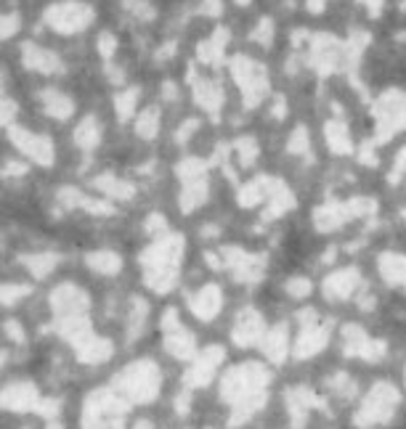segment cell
Segmentation results:
<instances>
[{
    "mask_svg": "<svg viewBox=\"0 0 406 429\" xmlns=\"http://www.w3.org/2000/svg\"><path fill=\"white\" fill-rule=\"evenodd\" d=\"M308 64L319 75H332L345 67V46L329 32H316L308 37Z\"/></svg>",
    "mask_w": 406,
    "mask_h": 429,
    "instance_id": "obj_1",
    "label": "cell"
},
{
    "mask_svg": "<svg viewBox=\"0 0 406 429\" xmlns=\"http://www.w3.org/2000/svg\"><path fill=\"white\" fill-rule=\"evenodd\" d=\"M374 117H377V136H380V141H388L395 130L406 127V93L385 91L374 103Z\"/></svg>",
    "mask_w": 406,
    "mask_h": 429,
    "instance_id": "obj_2",
    "label": "cell"
},
{
    "mask_svg": "<svg viewBox=\"0 0 406 429\" xmlns=\"http://www.w3.org/2000/svg\"><path fill=\"white\" fill-rule=\"evenodd\" d=\"M326 138H329V146L340 151V154H345L350 151V141H348V127L343 122H329L326 124Z\"/></svg>",
    "mask_w": 406,
    "mask_h": 429,
    "instance_id": "obj_3",
    "label": "cell"
},
{
    "mask_svg": "<svg viewBox=\"0 0 406 429\" xmlns=\"http://www.w3.org/2000/svg\"><path fill=\"white\" fill-rule=\"evenodd\" d=\"M255 40H260L263 46H268L271 43V37H274V22L271 19H260V24H258L255 34H253Z\"/></svg>",
    "mask_w": 406,
    "mask_h": 429,
    "instance_id": "obj_4",
    "label": "cell"
},
{
    "mask_svg": "<svg viewBox=\"0 0 406 429\" xmlns=\"http://www.w3.org/2000/svg\"><path fill=\"white\" fill-rule=\"evenodd\" d=\"M359 3H364V6L369 8L372 16H380V13H383V6H385V0H359Z\"/></svg>",
    "mask_w": 406,
    "mask_h": 429,
    "instance_id": "obj_5",
    "label": "cell"
},
{
    "mask_svg": "<svg viewBox=\"0 0 406 429\" xmlns=\"http://www.w3.org/2000/svg\"><path fill=\"white\" fill-rule=\"evenodd\" d=\"M292 151H303V148H305V130H303V127H298V130H295V141H292Z\"/></svg>",
    "mask_w": 406,
    "mask_h": 429,
    "instance_id": "obj_6",
    "label": "cell"
},
{
    "mask_svg": "<svg viewBox=\"0 0 406 429\" xmlns=\"http://www.w3.org/2000/svg\"><path fill=\"white\" fill-rule=\"evenodd\" d=\"M305 8H308L311 13H324L326 0H305Z\"/></svg>",
    "mask_w": 406,
    "mask_h": 429,
    "instance_id": "obj_7",
    "label": "cell"
},
{
    "mask_svg": "<svg viewBox=\"0 0 406 429\" xmlns=\"http://www.w3.org/2000/svg\"><path fill=\"white\" fill-rule=\"evenodd\" d=\"M236 3H239V6H247V3H250V0H236Z\"/></svg>",
    "mask_w": 406,
    "mask_h": 429,
    "instance_id": "obj_8",
    "label": "cell"
},
{
    "mask_svg": "<svg viewBox=\"0 0 406 429\" xmlns=\"http://www.w3.org/2000/svg\"><path fill=\"white\" fill-rule=\"evenodd\" d=\"M401 6H404V8H406V0H404V3H401Z\"/></svg>",
    "mask_w": 406,
    "mask_h": 429,
    "instance_id": "obj_9",
    "label": "cell"
}]
</instances>
